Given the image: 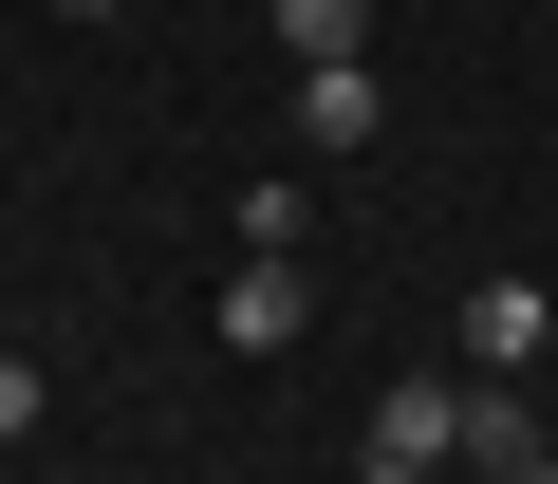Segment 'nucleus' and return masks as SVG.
<instances>
[{
    "label": "nucleus",
    "instance_id": "9",
    "mask_svg": "<svg viewBox=\"0 0 558 484\" xmlns=\"http://www.w3.org/2000/svg\"><path fill=\"white\" fill-rule=\"evenodd\" d=\"M539 484H558V428H539Z\"/></svg>",
    "mask_w": 558,
    "mask_h": 484
},
{
    "label": "nucleus",
    "instance_id": "5",
    "mask_svg": "<svg viewBox=\"0 0 558 484\" xmlns=\"http://www.w3.org/2000/svg\"><path fill=\"white\" fill-rule=\"evenodd\" d=\"M465 484H539V410L521 391H465Z\"/></svg>",
    "mask_w": 558,
    "mask_h": 484
},
{
    "label": "nucleus",
    "instance_id": "3",
    "mask_svg": "<svg viewBox=\"0 0 558 484\" xmlns=\"http://www.w3.org/2000/svg\"><path fill=\"white\" fill-rule=\"evenodd\" d=\"M299 317H317L299 262H242V280H223V354H299Z\"/></svg>",
    "mask_w": 558,
    "mask_h": 484
},
{
    "label": "nucleus",
    "instance_id": "6",
    "mask_svg": "<svg viewBox=\"0 0 558 484\" xmlns=\"http://www.w3.org/2000/svg\"><path fill=\"white\" fill-rule=\"evenodd\" d=\"M260 20H279V57L317 75V57H354V38H373V0H260Z\"/></svg>",
    "mask_w": 558,
    "mask_h": 484
},
{
    "label": "nucleus",
    "instance_id": "2",
    "mask_svg": "<svg viewBox=\"0 0 558 484\" xmlns=\"http://www.w3.org/2000/svg\"><path fill=\"white\" fill-rule=\"evenodd\" d=\"M465 354H484V373H539V354H558V299H539V280H465Z\"/></svg>",
    "mask_w": 558,
    "mask_h": 484
},
{
    "label": "nucleus",
    "instance_id": "7",
    "mask_svg": "<svg viewBox=\"0 0 558 484\" xmlns=\"http://www.w3.org/2000/svg\"><path fill=\"white\" fill-rule=\"evenodd\" d=\"M38 391H57L38 354H0V447H20V428H38Z\"/></svg>",
    "mask_w": 558,
    "mask_h": 484
},
{
    "label": "nucleus",
    "instance_id": "8",
    "mask_svg": "<svg viewBox=\"0 0 558 484\" xmlns=\"http://www.w3.org/2000/svg\"><path fill=\"white\" fill-rule=\"evenodd\" d=\"M354 484H447V465H354Z\"/></svg>",
    "mask_w": 558,
    "mask_h": 484
},
{
    "label": "nucleus",
    "instance_id": "4",
    "mask_svg": "<svg viewBox=\"0 0 558 484\" xmlns=\"http://www.w3.org/2000/svg\"><path fill=\"white\" fill-rule=\"evenodd\" d=\"M373 465H465V391H373Z\"/></svg>",
    "mask_w": 558,
    "mask_h": 484
},
{
    "label": "nucleus",
    "instance_id": "1",
    "mask_svg": "<svg viewBox=\"0 0 558 484\" xmlns=\"http://www.w3.org/2000/svg\"><path fill=\"white\" fill-rule=\"evenodd\" d=\"M373 131H391V75L373 57H317L299 75V149H373Z\"/></svg>",
    "mask_w": 558,
    "mask_h": 484
}]
</instances>
